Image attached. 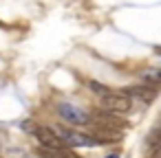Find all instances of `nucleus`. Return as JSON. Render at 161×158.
Returning a JSON list of instances; mask_svg holds the SVG:
<instances>
[{"label":"nucleus","instance_id":"20e7f679","mask_svg":"<svg viewBox=\"0 0 161 158\" xmlns=\"http://www.w3.org/2000/svg\"><path fill=\"white\" fill-rule=\"evenodd\" d=\"M36 136H38V140L42 143V147L53 149V151H60V149H62V138H60V134H55L51 127H38Z\"/></svg>","mask_w":161,"mask_h":158},{"label":"nucleus","instance_id":"423d86ee","mask_svg":"<svg viewBox=\"0 0 161 158\" xmlns=\"http://www.w3.org/2000/svg\"><path fill=\"white\" fill-rule=\"evenodd\" d=\"M126 94L132 99H139V101H146V103H150L152 99H154V94H157V88L154 86H132V88H128L126 90Z\"/></svg>","mask_w":161,"mask_h":158},{"label":"nucleus","instance_id":"1a4fd4ad","mask_svg":"<svg viewBox=\"0 0 161 158\" xmlns=\"http://www.w3.org/2000/svg\"><path fill=\"white\" fill-rule=\"evenodd\" d=\"M88 86H91V90H93V92H97V94H102V97H104V94H108V88H106L104 84H99V81H88Z\"/></svg>","mask_w":161,"mask_h":158},{"label":"nucleus","instance_id":"39448f33","mask_svg":"<svg viewBox=\"0 0 161 158\" xmlns=\"http://www.w3.org/2000/svg\"><path fill=\"white\" fill-rule=\"evenodd\" d=\"M60 138H62V143H66L69 147H91V145L97 143V140H93L91 136L77 134V132H73V130H64V132L60 134Z\"/></svg>","mask_w":161,"mask_h":158},{"label":"nucleus","instance_id":"ddd939ff","mask_svg":"<svg viewBox=\"0 0 161 158\" xmlns=\"http://www.w3.org/2000/svg\"><path fill=\"white\" fill-rule=\"evenodd\" d=\"M106 158H119V156H117V154H110V156H106Z\"/></svg>","mask_w":161,"mask_h":158},{"label":"nucleus","instance_id":"6e6552de","mask_svg":"<svg viewBox=\"0 0 161 158\" xmlns=\"http://www.w3.org/2000/svg\"><path fill=\"white\" fill-rule=\"evenodd\" d=\"M141 79L146 81V84H150V86H161V70H157V68H148V70H143L141 73Z\"/></svg>","mask_w":161,"mask_h":158},{"label":"nucleus","instance_id":"f03ea898","mask_svg":"<svg viewBox=\"0 0 161 158\" xmlns=\"http://www.w3.org/2000/svg\"><path fill=\"white\" fill-rule=\"evenodd\" d=\"M58 112H60V116L66 123H73V125H86L91 121V114H86L84 110H80L73 103H60L58 105Z\"/></svg>","mask_w":161,"mask_h":158},{"label":"nucleus","instance_id":"f8f14e48","mask_svg":"<svg viewBox=\"0 0 161 158\" xmlns=\"http://www.w3.org/2000/svg\"><path fill=\"white\" fill-rule=\"evenodd\" d=\"M152 158H161V145H157V147L152 149Z\"/></svg>","mask_w":161,"mask_h":158},{"label":"nucleus","instance_id":"0eeeda50","mask_svg":"<svg viewBox=\"0 0 161 158\" xmlns=\"http://www.w3.org/2000/svg\"><path fill=\"white\" fill-rule=\"evenodd\" d=\"M121 136H124V132H119V130H108V127H97L95 134H93V138L99 140V143H119Z\"/></svg>","mask_w":161,"mask_h":158},{"label":"nucleus","instance_id":"9d476101","mask_svg":"<svg viewBox=\"0 0 161 158\" xmlns=\"http://www.w3.org/2000/svg\"><path fill=\"white\" fill-rule=\"evenodd\" d=\"M40 156H42V158H60V154H58V151L47 149V147H42V149H40Z\"/></svg>","mask_w":161,"mask_h":158},{"label":"nucleus","instance_id":"f257e3e1","mask_svg":"<svg viewBox=\"0 0 161 158\" xmlns=\"http://www.w3.org/2000/svg\"><path fill=\"white\" fill-rule=\"evenodd\" d=\"M132 105V99L126 92H108L102 97V110L104 112H128Z\"/></svg>","mask_w":161,"mask_h":158},{"label":"nucleus","instance_id":"7ed1b4c3","mask_svg":"<svg viewBox=\"0 0 161 158\" xmlns=\"http://www.w3.org/2000/svg\"><path fill=\"white\" fill-rule=\"evenodd\" d=\"M91 121L93 123H97L99 127H108V130H119V132H124L126 127H128V123L124 121V119H119V116H115V114H110V112H95V114H91Z\"/></svg>","mask_w":161,"mask_h":158},{"label":"nucleus","instance_id":"9b49d317","mask_svg":"<svg viewBox=\"0 0 161 158\" xmlns=\"http://www.w3.org/2000/svg\"><path fill=\"white\" fill-rule=\"evenodd\" d=\"M58 154H60V158H82V156H77L75 151H71V149H64V147H62Z\"/></svg>","mask_w":161,"mask_h":158}]
</instances>
